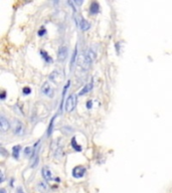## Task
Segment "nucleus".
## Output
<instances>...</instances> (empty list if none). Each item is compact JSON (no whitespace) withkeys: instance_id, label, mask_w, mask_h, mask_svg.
Wrapping results in <instances>:
<instances>
[{"instance_id":"nucleus-19","label":"nucleus","mask_w":172,"mask_h":193,"mask_svg":"<svg viewBox=\"0 0 172 193\" xmlns=\"http://www.w3.org/2000/svg\"><path fill=\"white\" fill-rule=\"evenodd\" d=\"M40 53H41V54H44V57L45 58V60H46V62H52V58L49 57V55H47L46 54V52H44V50H41V52H40Z\"/></svg>"},{"instance_id":"nucleus-14","label":"nucleus","mask_w":172,"mask_h":193,"mask_svg":"<svg viewBox=\"0 0 172 193\" xmlns=\"http://www.w3.org/2000/svg\"><path fill=\"white\" fill-rule=\"evenodd\" d=\"M72 147L75 150V151H82V147L77 143L75 137H73V139H72Z\"/></svg>"},{"instance_id":"nucleus-10","label":"nucleus","mask_w":172,"mask_h":193,"mask_svg":"<svg viewBox=\"0 0 172 193\" xmlns=\"http://www.w3.org/2000/svg\"><path fill=\"white\" fill-rule=\"evenodd\" d=\"M0 127H1V130L3 131V132L7 131V130L9 129V123H8V121H7L3 116L0 117Z\"/></svg>"},{"instance_id":"nucleus-3","label":"nucleus","mask_w":172,"mask_h":193,"mask_svg":"<svg viewBox=\"0 0 172 193\" xmlns=\"http://www.w3.org/2000/svg\"><path fill=\"white\" fill-rule=\"evenodd\" d=\"M75 22H77L78 26L80 27V29L83 30V31H86V30H88L91 27L90 23H89L82 15H75Z\"/></svg>"},{"instance_id":"nucleus-2","label":"nucleus","mask_w":172,"mask_h":193,"mask_svg":"<svg viewBox=\"0 0 172 193\" xmlns=\"http://www.w3.org/2000/svg\"><path fill=\"white\" fill-rule=\"evenodd\" d=\"M77 101H78L77 95H70L67 99V102H65V111L67 113H70V112L75 110V106H77Z\"/></svg>"},{"instance_id":"nucleus-5","label":"nucleus","mask_w":172,"mask_h":193,"mask_svg":"<svg viewBox=\"0 0 172 193\" xmlns=\"http://www.w3.org/2000/svg\"><path fill=\"white\" fill-rule=\"evenodd\" d=\"M49 80L52 81V82H54L55 83H60L62 82V78H64V75H62V73L60 72V70H54L52 73L49 75Z\"/></svg>"},{"instance_id":"nucleus-7","label":"nucleus","mask_w":172,"mask_h":193,"mask_svg":"<svg viewBox=\"0 0 172 193\" xmlns=\"http://www.w3.org/2000/svg\"><path fill=\"white\" fill-rule=\"evenodd\" d=\"M41 92L44 95H45L46 96H49V98H52L54 96V90H52V86L49 85V82H45L41 87Z\"/></svg>"},{"instance_id":"nucleus-12","label":"nucleus","mask_w":172,"mask_h":193,"mask_svg":"<svg viewBox=\"0 0 172 193\" xmlns=\"http://www.w3.org/2000/svg\"><path fill=\"white\" fill-rule=\"evenodd\" d=\"M99 7L100 6H99V4L97 3V2H93V3L91 4V7H90V12L93 14H96L99 11Z\"/></svg>"},{"instance_id":"nucleus-26","label":"nucleus","mask_w":172,"mask_h":193,"mask_svg":"<svg viewBox=\"0 0 172 193\" xmlns=\"http://www.w3.org/2000/svg\"><path fill=\"white\" fill-rule=\"evenodd\" d=\"M0 192H1V193H5V190L4 189H1V190H0Z\"/></svg>"},{"instance_id":"nucleus-4","label":"nucleus","mask_w":172,"mask_h":193,"mask_svg":"<svg viewBox=\"0 0 172 193\" xmlns=\"http://www.w3.org/2000/svg\"><path fill=\"white\" fill-rule=\"evenodd\" d=\"M23 125L22 123L18 120H13L12 122V130H13V133L16 134V135H21L23 133Z\"/></svg>"},{"instance_id":"nucleus-11","label":"nucleus","mask_w":172,"mask_h":193,"mask_svg":"<svg viewBox=\"0 0 172 193\" xmlns=\"http://www.w3.org/2000/svg\"><path fill=\"white\" fill-rule=\"evenodd\" d=\"M93 86H94V82H93V81H91V82L89 83L88 85H86V86H85L84 89H83V90L81 91L79 95H80V96H83V95H85V94L89 93V92H90V91L93 89Z\"/></svg>"},{"instance_id":"nucleus-8","label":"nucleus","mask_w":172,"mask_h":193,"mask_svg":"<svg viewBox=\"0 0 172 193\" xmlns=\"http://www.w3.org/2000/svg\"><path fill=\"white\" fill-rule=\"evenodd\" d=\"M67 57V46H60L57 50V59L59 62H64Z\"/></svg>"},{"instance_id":"nucleus-13","label":"nucleus","mask_w":172,"mask_h":193,"mask_svg":"<svg viewBox=\"0 0 172 193\" xmlns=\"http://www.w3.org/2000/svg\"><path fill=\"white\" fill-rule=\"evenodd\" d=\"M20 149H21V147H20L19 145H16V146H14L13 149H12V154H13V157H14L15 159H18Z\"/></svg>"},{"instance_id":"nucleus-6","label":"nucleus","mask_w":172,"mask_h":193,"mask_svg":"<svg viewBox=\"0 0 172 193\" xmlns=\"http://www.w3.org/2000/svg\"><path fill=\"white\" fill-rule=\"evenodd\" d=\"M85 173H86V168L84 166H81V165L75 166V168L73 169V172H72L73 176H74L75 178H82L85 175Z\"/></svg>"},{"instance_id":"nucleus-25","label":"nucleus","mask_w":172,"mask_h":193,"mask_svg":"<svg viewBox=\"0 0 172 193\" xmlns=\"http://www.w3.org/2000/svg\"><path fill=\"white\" fill-rule=\"evenodd\" d=\"M17 192H18V193H23V192H22L21 188H18V189H17Z\"/></svg>"},{"instance_id":"nucleus-18","label":"nucleus","mask_w":172,"mask_h":193,"mask_svg":"<svg viewBox=\"0 0 172 193\" xmlns=\"http://www.w3.org/2000/svg\"><path fill=\"white\" fill-rule=\"evenodd\" d=\"M52 125H54V118H52V121H50V124H49V130H47V135H50V134H52Z\"/></svg>"},{"instance_id":"nucleus-17","label":"nucleus","mask_w":172,"mask_h":193,"mask_svg":"<svg viewBox=\"0 0 172 193\" xmlns=\"http://www.w3.org/2000/svg\"><path fill=\"white\" fill-rule=\"evenodd\" d=\"M38 189L40 190V191H44V190L46 189V185H45V183H44V182H39Z\"/></svg>"},{"instance_id":"nucleus-1","label":"nucleus","mask_w":172,"mask_h":193,"mask_svg":"<svg viewBox=\"0 0 172 193\" xmlns=\"http://www.w3.org/2000/svg\"><path fill=\"white\" fill-rule=\"evenodd\" d=\"M96 58V52L93 49L89 48L86 52H84L82 54H80L79 57V63L84 70H89L91 67V63L93 62V60Z\"/></svg>"},{"instance_id":"nucleus-15","label":"nucleus","mask_w":172,"mask_h":193,"mask_svg":"<svg viewBox=\"0 0 172 193\" xmlns=\"http://www.w3.org/2000/svg\"><path fill=\"white\" fill-rule=\"evenodd\" d=\"M77 53H78V48L75 47V52H74V55H73L72 60H70V70L73 68V67H74V65H75V58H77Z\"/></svg>"},{"instance_id":"nucleus-22","label":"nucleus","mask_w":172,"mask_h":193,"mask_svg":"<svg viewBox=\"0 0 172 193\" xmlns=\"http://www.w3.org/2000/svg\"><path fill=\"white\" fill-rule=\"evenodd\" d=\"M44 33H45V29L39 30V32H38V34H39V35H44Z\"/></svg>"},{"instance_id":"nucleus-24","label":"nucleus","mask_w":172,"mask_h":193,"mask_svg":"<svg viewBox=\"0 0 172 193\" xmlns=\"http://www.w3.org/2000/svg\"><path fill=\"white\" fill-rule=\"evenodd\" d=\"M5 92H2V94H1V99H5Z\"/></svg>"},{"instance_id":"nucleus-20","label":"nucleus","mask_w":172,"mask_h":193,"mask_svg":"<svg viewBox=\"0 0 172 193\" xmlns=\"http://www.w3.org/2000/svg\"><path fill=\"white\" fill-rule=\"evenodd\" d=\"M22 92H23L24 95H29L30 93H31V90L28 88V87H25L23 88V90H22Z\"/></svg>"},{"instance_id":"nucleus-9","label":"nucleus","mask_w":172,"mask_h":193,"mask_svg":"<svg viewBox=\"0 0 172 193\" xmlns=\"http://www.w3.org/2000/svg\"><path fill=\"white\" fill-rule=\"evenodd\" d=\"M41 173H42V177H44L46 181H50V180H52V172H50L49 167L44 166L41 170Z\"/></svg>"},{"instance_id":"nucleus-21","label":"nucleus","mask_w":172,"mask_h":193,"mask_svg":"<svg viewBox=\"0 0 172 193\" xmlns=\"http://www.w3.org/2000/svg\"><path fill=\"white\" fill-rule=\"evenodd\" d=\"M87 108L88 109H91L92 108V101H89L87 103Z\"/></svg>"},{"instance_id":"nucleus-23","label":"nucleus","mask_w":172,"mask_h":193,"mask_svg":"<svg viewBox=\"0 0 172 193\" xmlns=\"http://www.w3.org/2000/svg\"><path fill=\"white\" fill-rule=\"evenodd\" d=\"M4 181V175H3V172H1V182Z\"/></svg>"},{"instance_id":"nucleus-16","label":"nucleus","mask_w":172,"mask_h":193,"mask_svg":"<svg viewBox=\"0 0 172 193\" xmlns=\"http://www.w3.org/2000/svg\"><path fill=\"white\" fill-rule=\"evenodd\" d=\"M32 152H33L32 147H26V148L24 149V154H25V156H27V157L32 155Z\"/></svg>"}]
</instances>
